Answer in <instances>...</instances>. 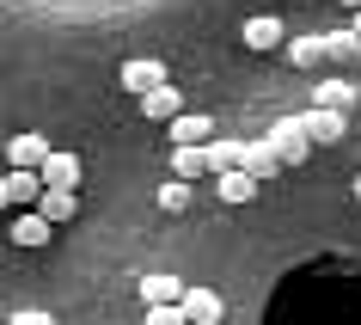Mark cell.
<instances>
[{"label":"cell","mask_w":361,"mask_h":325,"mask_svg":"<svg viewBox=\"0 0 361 325\" xmlns=\"http://www.w3.org/2000/svg\"><path fill=\"white\" fill-rule=\"evenodd\" d=\"M355 31H361V13H355Z\"/></svg>","instance_id":"26"},{"label":"cell","mask_w":361,"mask_h":325,"mask_svg":"<svg viewBox=\"0 0 361 325\" xmlns=\"http://www.w3.org/2000/svg\"><path fill=\"white\" fill-rule=\"evenodd\" d=\"M49 141H43V135H13V141H6V166H43V160H49Z\"/></svg>","instance_id":"12"},{"label":"cell","mask_w":361,"mask_h":325,"mask_svg":"<svg viewBox=\"0 0 361 325\" xmlns=\"http://www.w3.org/2000/svg\"><path fill=\"white\" fill-rule=\"evenodd\" d=\"M141 301L147 307H166V301H184V283H178V276H166V270H153V276H141Z\"/></svg>","instance_id":"13"},{"label":"cell","mask_w":361,"mask_h":325,"mask_svg":"<svg viewBox=\"0 0 361 325\" xmlns=\"http://www.w3.org/2000/svg\"><path fill=\"white\" fill-rule=\"evenodd\" d=\"M276 153H282V166H300L306 153H312V135H306V117H282L276 129H269Z\"/></svg>","instance_id":"2"},{"label":"cell","mask_w":361,"mask_h":325,"mask_svg":"<svg viewBox=\"0 0 361 325\" xmlns=\"http://www.w3.org/2000/svg\"><path fill=\"white\" fill-rule=\"evenodd\" d=\"M306 135H312L319 148H337L343 135H349V117H343V111H324V105H312V111H306Z\"/></svg>","instance_id":"6"},{"label":"cell","mask_w":361,"mask_h":325,"mask_svg":"<svg viewBox=\"0 0 361 325\" xmlns=\"http://www.w3.org/2000/svg\"><path fill=\"white\" fill-rule=\"evenodd\" d=\"M147 325H190V319H184V301H166V307H147Z\"/></svg>","instance_id":"22"},{"label":"cell","mask_w":361,"mask_h":325,"mask_svg":"<svg viewBox=\"0 0 361 325\" xmlns=\"http://www.w3.org/2000/svg\"><path fill=\"white\" fill-rule=\"evenodd\" d=\"M245 148H251V141H209L214 172H233V166H245Z\"/></svg>","instance_id":"20"},{"label":"cell","mask_w":361,"mask_h":325,"mask_svg":"<svg viewBox=\"0 0 361 325\" xmlns=\"http://www.w3.org/2000/svg\"><path fill=\"white\" fill-rule=\"evenodd\" d=\"M324 56H331L324 37H294V43H288V61H294V68H319Z\"/></svg>","instance_id":"19"},{"label":"cell","mask_w":361,"mask_h":325,"mask_svg":"<svg viewBox=\"0 0 361 325\" xmlns=\"http://www.w3.org/2000/svg\"><path fill=\"white\" fill-rule=\"evenodd\" d=\"M171 172L178 178H202V172H214V160H209V148H171Z\"/></svg>","instance_id":"15"},{"label":"cell","mask_w":361,"mask_h":325,"mask_svg":"<svg viewBox=\"0 0 361 325\" xmlns=\"http://www.w3.org/2000/svg\"><path fill=\"white\" fill-rule=\"evenodd\" d=\"M141 117H147V123H171V117H184V93H178V86H153L147 98H141Z\"/></svg>","instance_id":"10"},{"label":"cell","mask_w":361,"mask_h":325,"mask_svg":"<svg viewBox=\"0 0 361 325\" xmlns=\"http://www.w3.org/2000/svg\"><path fill=\"white\" fill-rule=\"evenodd\" d=\"M153 203H159V209H166V215L190 209V178H166V184L153 191Z\"/></svg>","instance_id":"18"},{"label":"cell","mask_w":361,"mask_h":325,"mask_svg":"<svg viewBox=\"0 0 361 325\" xmlns=\"http://www.w3.org/2000/svg\"><path fill=\"white\" fill-rule=\"evenodd\" d=\"M37 172H43V184H49V191H80V153H61V148H56Z\"/></svg>","instance_id":"8"},{"label":"cell","mask_w":361,"mask_h":325,"mask_svg":"<svg viewBox=\"0 0 361 325\" xmlns=\"http://www.w3.org/2000/svg\"><path fill=\"white\" fill-rule=\"evenodd\" d=\"M221 178V203H251L257 196V178L245 172V166H233V172H214Z\"/></svg>","instance_id":"14"},{"label":"cell","mask_w":361,"mask_h":325,"mask_svg":"<svg viewBox=\"0 0 361 325\" xmlns=\"http://www.w3.org/2000/svg\"><path fill=\"white\" fill-rule=\"evenodd\" d=\"M49 233H56V221L43 209H13V246L37 252V246H49Z\"/></svg>","instance_id":"5"},{"label":"cell","mask_w":361,"mask_h":325,"mask_svg":"<svg viewBox=\"0 0 361 325\" xmlns=\"http://www.w3.org/2000/svg\"><path fill=\"white\" fill-rule=\"evenodd\" d=\"M166 61H153V56H135V61H123V93H135V98H147L153 86H166Z\"/></svg>","instance_id":"4"},{"label":"cell","mask_w":361,"mask_h":325,"mask_svg":"<svg viewBox=\"0 0 361 325\" xmlns=\"http://www.w3.org/2000/svg\"><path fill=\"white\" fill-rule=\"evenodd\" d=\"M221 313H227L221 288H184V319H196V325H221Z\"/></svg>","instance_id":"9"},{"label":"cell","mask_w":361,"mask_h":325,"mask_svg":"<svg viewBox=\"0 0 361 325\" xmlns=\"http://www.w3.org/2000/svg\"><path fill=\"white\" fill-rule=\"evenodd\" d=\"M166 135H171V148H209L214 141V117L209 111H184V117L166 123Z\"/></svg>","instance_id":"3"},{"label":"cell","mask_w":361,"mask_h":325,"mask_svg":"<svg viewBox=\"0 0 361 325\" xmlns=\"http://www.w3.org/2000/svg\"><path fill=\"white\" fill-rule=\"evenodd\" d=\"M6 325H56V313H43V307H19Z\"/></svg>","instance_id":"23"},{"label":"cell","mask_w":361,"mask_h":325,"mask_svg":"<svg viewBox=\"0 0 361 325\" xmlns=\"http://www.w3.org/2000/svg\"><path fill=\"white\" fill-rule=\"evenodd\" d=\"M312 105H324V111H349V105H355V86H349V80H319Z\"/></svg>","instance_id":"17"},{"label":"cell","mask_w":361,"mask_h":325,"mask_svg":"<svg viewBox=\"0 0 361 325\" xmlns=\"http://www.w3.org/2000/svg\"><path fill=\"white\" fill-rule=\"evenodd\" d=\"M343 6H349V13H361V0H343Z\"/></svg>","instance_id":"24"},{"label":"cell","mask_w":361,"mask_h":325,"mask_svg":"<svg viewBox=\"0 0 361 325\" xmlns=\"http://www.w3.org/2000/svg\"><path fill=\"white\" fill-rule=\"evenodd\" d=\"M190 325H196V319H190Z\"/></svg>","instance_id":"27"},{"label":"cell","mask_w":361,"mask_h":325,"mask_svg":"<svg viewBox=\"0 0 361 325\" xmlns=\"http://www.w3.org/2000/svg\"><path fill=\"white\" fill-rule=\"evenodd\" d=\"M355 203H361V178H355Z\"/></svg>","instance_id":"25"},{"label":"cell","mask_w":361,"mask_h":325,"mask_svg":"<svg viewBox=\"0 0 361 325\" xmlns=\"http://www.w3.org/2000/svg\"><path fill=\"white\" fill-rule=\"evenodd\" d=\"M245 172L257 178V184H269V178L282 172V153H276V141H269V135H264V141H251V148H245Z\"/></svg>","instance_id":"11"},{"label":"cell","mask_w":361,"mask_h":325,"mask_svg":"<svg viewBox=\"0 0 361 325\" xmlns=\"http://www.w3.org/2000/svg\"><path fill=\"white\" fill-rule=\"evenodd\" d=\"M43 191H49V184H43L37 166H6V178H0V203H6V209H37Z\"/></svg>","instance_id":"1"},{"label":"cell","mask_w":361,"mask_h":325,"mask_svg":"<svg viewBox=\"0 0 361 325\" xmlns=\"http://www.w3.org/2000/svg\"><path fill=\"white\" fill-rule=\"evenodd\" d=\"M324 49L337 61H349V56H361V31H337V37H324Z\"/></svg>","instance_id":"21"},{"label":"cell","mask_w":361,"mask_h":325,"mask_svg":"<svg viewBox=\"0 0 361 325\" xmlns=\"http://www.w3.org/2000/svg\"><path fill=\"white\" fill-rule=\"evenodd\" d=\"M245 49H257V56H269V49H288V31H282V19L269 13V19H245Z\"/></svg>","instance_id":"7"},{"label":"cell","mask_w":361,"mask_h":325,"mask_svg":"<svg viewBox=\"0 0 361 325\" xmlns=\"http://www.w3.org/2000/svg\"><path fill=\"white\" fill-rule=\"evenodd\" d=\"M37 209L61 228V221H74V215H80V191H43V203H37Z\"/></svg>","instance_id":"16"}]
</instances>
